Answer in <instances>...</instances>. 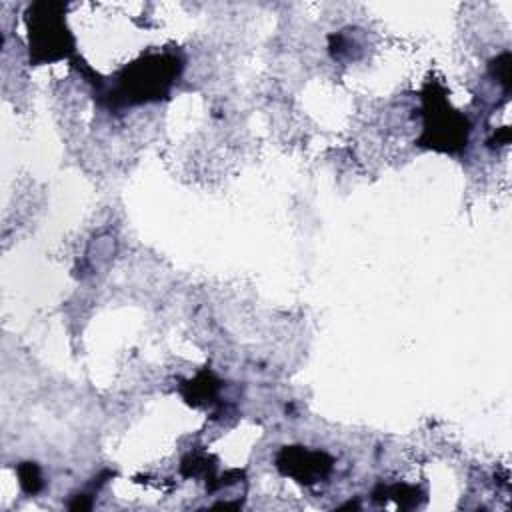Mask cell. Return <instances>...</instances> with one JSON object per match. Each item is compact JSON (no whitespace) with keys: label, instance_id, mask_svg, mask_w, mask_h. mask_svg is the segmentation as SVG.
Wrapping results in <instances>:
<instances>
[{"label":"cell","instance_id":"obj_1","mask_svg":"<svg viewBox=\"0 0 512 512\" xmlns=\"http://www.w3.org/2000/svg\"><path fill=\"white\" fill-rule=\"evenodd\" d=\"M182 64L170 54H148L142 60L126 66L118 76L120 98L126 104H140L166 96Z\"/></svg>","mask_w":512,"mask_h":512},{"label":"cell","instance_id":"obj_2","mask_svg":"<svg viewBox=\"0 0 512 512\" xmlns=\"http://www.w3.org/2000/svg\"><path fill=\"white\" fill-rule=\"evenodd\" d=\"M470 126L462 114L450 108V104L438 96H426V126H424V140L428 146L438 150L456 152L468 142Z\"/></svg>","mask_w":512,"mask_h":512},{"label":"cell","instance_id":"obj_3","mask_svg":"<svg viewBox=\"0 0 512 512\" xmlns=\"http://www.w3.org/2000/svg\"><path fill=\"white\" fill-rule=\"evenodd\" d=\"M276 466L282 474H290L302 484H314L330 474L332 458H328L324 452L304 450L302 446H286L280 452Z\"/></svg>","mask_w":512,"mask_h":512},{"label":"cell","instance_id":"obj_4","mask_svg":"<svg viewBox=\"0 0 512 512\" xmlns=\"http://www.w3.org/2000/svg\"><path fill=\"white\" fill-rule=\"evenodd\" d=\"M46 12L44 14H34V20H30V50L34 52L48 48V58L54 60L52 50H58L60 58L68 54V42H72L70 34L64 30V22L60 14H52L56 4H44Z\"/></svg>","mask_w":512,"mask_h":512}]
</instances>
